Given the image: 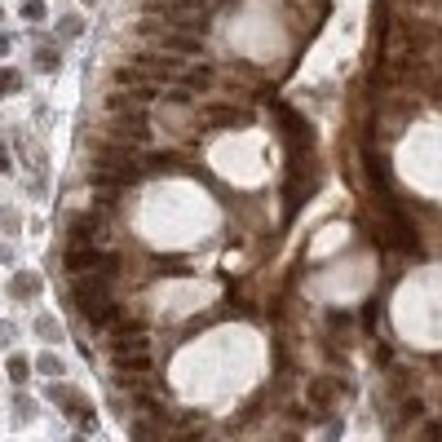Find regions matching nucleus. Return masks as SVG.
<instances>
[{
	"label": "nucleus",
	"instance_id": "nucleus-1",
	"mask_svg": "<svg viewBox=\"0 0 442 442\" xmlns=\"http://www.w3.org/2000/svg\"><path fill=\"white\" fill-rule=\"evenodd\" d=\"M142 164L133 159L128 142H93V159H89V186L97 190H120L128 182H137Z\"/></svg>",
	"mask_w": 442,
	"mask_h": 442
},
{
	"label": "nucleus",
	"instance_id": "nucleus-2",
	"mask_svg": "<svg viewBox=\"0 0 442 442\" xmlns=\"http://www.w3.org/2000/svg\"><path fill=\"white\" fill-rule=\"evenodd\" d=\"M67 297H71V305L80 309V314L93 323L111 305V279H106V274H97V270H80V274H71Z\"/></svg>",
	"mask_w": 442,
	"mask_h": 442
},
{
	"label": "nucleus",
	"instance_id": "nucleus-3",
	"mask_svg": "<svg viewBox=\"0 0 442 442\" xmlns=\"http://www.w3.org/2000/svg\"><path fill=\"white\" fill-rule=\"evenodd\" d=\"M106 128H111V137H120V142H128V146H142V142H151V120H146V111H137V106L111 111Z\"/></svg>",
	"mask_w": 442,
	"mask_h": 442
},
{
	"label": "nucleus",
	"instance_id": "nucleus-4",
	"mask_svg": "<svg viewBox=\"0 0 442 442\" xmlns=\"http://www.w3.org/2000/svg\"><path fill=\"white\" fill-rule=\"evenodd\" d=\"M142 36H159L164 49H173V54H204V36L199 31H177V27H155V23H137Z\"/></svg>",
	"mask_w": 442,
	"mask_h": 442
},
{
	"label": "nucleus",
	"instance_id": "nucleus-5",
	"mask_svg": "<svg viewBox=\"0 0 442 442\" xmlns=\"http://www.w3.org/2000/svg\"><path fill=\"white\" fill-rule=\"evenodd\" d=\"M137 350H146V323H137V319H120L116 323V332H111V358H120V354H137Z\"/></svg>",
	"mask_w": 442,
	"mask_h": 442
},
{
	"label": "nucleus",
	"instance_id": "nucleus-6",
	"mask_svg": "<svg viewBox=\"0 0 442 442\" xmlns=\"http://www.w3.org/2000/svg\"><path fill=\"white\" fill-rule=\"evenodd\" d=\"M199 120L208 128H248L252 124V116L235 102H208V106H199Z\"/></svg>",
	"mask_w": 442,
	"mask_h": 442
},
{
	"label": "nucleus",
	"instance_id": "nucleus-7",
	"mask_svg": "<svg viewBox=\"0 0 442 442\" xmlns=\"http://www.w3.org/2000/svg\"><path fill=\"white\" fill-rule=\"evenodd\" d=\"M133 67L151 71L155 80H168V75H182V62H177L173 54H155V49H137L133 54Z\"/></svg>",
	"mask_w": 442,
	"mask_h": 442
},
{
	"label": "nucleus",
	"instance_id": "nucleus-8",
	"mask_svg": "<svg viewBox=\"0 0 442 442\" xmlns=\"http://www.w3.org/2000/svg\"><path fill=\"white\" fill-rule=\"evenodd\" d=\"M336 394H340V381L336 376H309L305 381V407H332L336 403Z\"/></svg>",
	"mask_w": 442,
	"mask_h": 442
},
{
	"label": "nucleus",
	"instance_id": "nucleus-9",
	"mask_svg": "<svg viewBox=\"0 0 442 442\" xmlns=\"http://www.w3.org/2000/svg\"><path fill=\"white\" fill-rule=\"evenodd\" d=\"M93 266H97V248H93V243H71V248H67V274L93 270Z\"/></svg>",
	"mask_w": 442,
	"mask_h": 442
},
{
	"label": "nucleus",
	"instance_id": "nucleus-10",
	"mask_svg": "<svg viewBox=\"0 0 442 442\" xmlns=\"http://www.w3.org/2000/svg\"><path fill=\"white\" fill-rule=\"evenodd\" d=\"M67 235H71V243H93V235H97V217H93V212H75V217L67 221Z\"/></svg>",
	"mask_w": 442,
	"mask_h": 442
},
{
	"label": "nucleus",
	"instance_id": "nucleus-11",
	"mask_svg": "<svg viewBox=\"0 0 442 442\" xmlns=\"http://www.w3.org/2000/svg\"><path fill=\"white\" fill-rule=\"evenodd\" d=\"M177 85H186V89H195V93H204V89L212 85V67H208V62H195V67H182Z\"/></svg>",
	"mask_w": 442,
	"mask_h": 442
},
{
	"label": "nucleus",
	"instance_id": "nucleus-12",
	"mask_svg": "<svg viewBox=\"0 0 442 442\" xmlns=\"http://www.w3.org/2000/svg\"><path fill=\"white\" fill-rule=\"evenodd\" d=\"M9 292H13V297H23V301H36L40 297V279H36V274H13Z\"/></svg>",
	"mask_w": 442,
	"mask_h": 442
},
{
	"label": "nucleus",
	"instance_id": "nucleus-13",
	"mask_svg": "<svg viewBox=\"0 0 442 442\" xmlns=\"http://www.w3.org/2000/svg\"><path fill=\"white\" fill-rule=\"evenodd\" d=\"M146 168L151 173H182V159L173 151H155V155H146Z\"/></svg>",
	"mask_w": 442,
	"mask_h": 442
},
{
	"label": "nucleus",
	"instance_id": "nucleus-14",
	"mask_svg": "<svg viewBox=\"0 0 442 442\" xmlns=\"http://www.w3.org/2000/svg\"><path fill=\"white\" fill-rule=\"evenodd\" d=\"M5 376H9L13 385H27V381H31V358H23V354H9Z\"/></svg>",
	"mask_w": 442,
	"mask_h": 442
},
{
	"label": "nucleus",
	"instance_id": "nucleus-15",
	"mask_svg": "<svg viewBox=\"0 0 442 442\" xmlns=\"http://www.w3.org/2000/svg\"><path fill=\"white\" fill-rule=\"evenodd\" d=\"M97 274H106V279H116V274H124V252H97Z\"/></svg>",
	"mask_w": 442,
	"mask_h": 442
},
{
	"label": "nucleus",
	"instance_id": "nucleus-16",
	"mask_svg": "<svg viewBox=\"0 0 442 442\" xmlns=\"http://www.w3.org/2000/svg\"><path fill=\"white\" fill-rule=\"evenodd\" d=\"M58 67H62V54L54 44H40L36 49V71H58Z\"/></svg>",
	"mask_w": 442,
	"mask_h": 442
},
{
	"label": "nucleus",
	"instance_id": "nucleus-17",
	"mask_svg": "<svg viewBox=\"0 0 442 442\" xmlns=\"http://www.w3.org/2000/svg\"><path fill=\"white\" fill-rule=\"evenodd\" d=\"M36 372H40V376H49V381H58V376L67 372V363H62L58 354H40V358H36Z\"/></svg>",
	"mask_w": 442,
	"mask_h": 442
},
{
	"label": "nucleus",
	"instance_id": "nucleus-18",
	"mask_svg": "<svg viewBox=\"0 0 442 442\" xmlns=\"http://www.w3.org/2000/svg\"><path fill=\"white\" fill-rule=\"evenodd\" d=\"M128 434H133V438H159L164 434V420L155 416V420H133V424H128Z\"/></svg>",
	"mask_w": 442,
	"mask_h": 442
},
{
	"label": "nucleus",
	"instance_id": "nucleus-19",
	"mask_svg": "<svg viewBox=\"0 0 442 442\" xmlns=\"http://www.w3.org/2000/svg\"><path fill=\"white\" fill-rule=\"evenodd\" d=\"M420 416H424V403H420V398H403V403H398V420H403V424H416Z\"/></svg>",
	"mask_w": 442,
	"mask_h": 442
},
{
	"label": "nucleus",
	"instance_id": "nucleus-20",
	"mask_svg": "<svg viewBox=\"0 0 442 442\" xmlns=\"http://www.w3.org/2000/svg\"><path fill=\"white\" fill-rule=\"evenodd\" d=\"M18 89H23V75L13 67H0V97H13Z\"/></svg>",
	"mask_w": 442,
	"mask_h": 442
},
{
	"label": "nucleus",
	"instance_id": "nucleus-21",
	"mask_svg": "<svg viewBox=\"0 0 442 442\" xmlns=\"http://www.w3.org/2000/svg\"><path fill=\"white\" fill-rule=\"evenodd\" d=\"M151 270H155V274H168V279H173V274H186V261H182V257H155Z\"/></svg>",
	"mask_w": 442,
	"mask_h": 442
},
{
	"label": "nucleus",
	"instance_id": "nucleus-22",
	"mask_svg": "<svg viewBox=\"0 0 442 442\" xmlns=\"http://www.w3.org/2000/svg\"><path fill=\"white\" fill-rule=\"evenodd\" d=\"M159 102H173V106H195V89H186V85H182V89H168V93L159 97Z\"/></svg>",
	"mask_w": 442,
	"mask_h": 442
},
{
	"label": "nucleus",
	"instance_id": "nucleus-23",
	"mask_svg": "<svg viewBox=\"0 0 442 442\" xmlns=\"http://www.w3.org/2000/svg\"><path fill=\"white\" fill-rule=\"evenodd\" d=\"M23 18H27V23H44L49 13H44V5H40V0H27V5H23Z\"/></svg>",
	"mask_w": 442,
	"mask_h": 442
},
{
	"label": "nucleus",
	"instance_id": "nucleus-24",
	"mask_svg": "<svg viewBox=\"0 0 442 442\" xmlns=\"http://www.w3.org/2000/svg\"><path fill=\"white\" fill-rule=\"evenodd\" d=\"M327 327H332V332H345V327H350V314H345V309H327Z\"/></svg>",
	"mask_w": 442,
	"mask_h": 442
},
{
	"label": "nucleus",
	"instance_id": "nucleus-25",
	"mask_svg": "<svg viewBox=\"0 0 442 442\" xmlns=\"http://www.w3.org/2000/svg\"><path fill=\"white\" fill-rule=\"evenodd\" d=\"M13 416H18V420H31V416H36V412H31V398H13Z\"/></svg>",
	"mask_w": 442,
	"mask_h": 442
},
{
	"label": "nucleus",
	"instance_id": "nucleus-26",
	"mask_svg": "<svg viewBox=\"0 0 442 442\" xmlns=\"http://www.w3.org/2000/svg\"><path fill=\"white\" fill-rule=\"evenodd\" d=\"M40 336H44V340H58V323H49V319H40Z\"/></svg>",
	"mask_w": 442,
	"mask_h": 442
},
{
	"label": "nucleus",
	"instance_id": "nucleus-27",
	"mask_svg": "<svg viewBox=\"0 0 442 442\" xmlns=\"http://www.w3.org/2000/svg\"><path fill=\"white\" fill-rule=\"evenodd\" d=\"M420 434H424V438H434V442H438V438H442V420H429V424H424V429H420Z\"/></svg>",
	"mask_w": 442,
	"mask_h": 442
},
{
	"label": "nucleus",
	"instance_id": "nucleus-28",
	"mask_svg": "<svg viewBox=\"0 0 442 442\" xmlns=\"http://www.w3.org/2000/svg\"><path fill=\"white\" fill-rule=\"evenodd\" d=\"M62 36H80V18H75V13H71L67 23H62Z\"/></svg>",
	"mask_w": 442,
	"mask_h": 442
},
{
	"label": "nucleus",
	"instance_id": "nucleus-29",
	"mask_svg": "<svg viewBox=\"0 0 442 442\" xmlns=\"http://www.w3.org/2000/svg\"><path fill=\"white\" fill-rule=\"evenodd\" d=\"M13 168V159H9V151H5V146H0V173H9Z\"/></svg>",
	"mask_w": 442,
	"mask_h": 442
},
{
	"label": "nucleus",
	"instance_id": "nucleus-30",
	"mask_svg": "<svg viewBox=\"0 0 442 442\" xmlns=\"http://www.w3.org/2000/svg\"><path fill=\"white\" fill-rule=\"evenodd\" d=\"M9 44H13L9 36H0V58H5V54H9Z\"/></svg>",
	"mask_w": 442,
	"mask_h": 442
},
{
	"label": "nucleus",
	"instance_id": "nucleus-31",
	"mask_svg": "<svg viewBox=\"0 0 442 442\" xmlns=\"http://www.w3.org/2000/svg\"><path fill=\"white\" fill-rule=\"evenodd\" d=\"M0 18H5V9H0Z\"/></svg>",
	"mask_w": 442,
	"mask_h": 442
}]
</instances>
